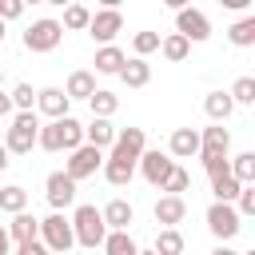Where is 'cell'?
I'll use <instances>...</instances> for the list:
<instances>
[{"label": "cell", "mask_w": 255, "mask_h": 255, "mask_svg": "<svg viewBox=\"0 0 255 255\" xmlns=\"http://www.w3.org/2000/svg\"><path fill=\"white\" fill-rule=\"evenodd\" d=\"M16 16H24V4L20 0H0V24L4 20H16Z\"/></svg>", "instance_id": "obj_39"}, {"label": "cell", "mask_w": 255, "mask_h": 255, "mask_svg": "<svg viewBox=\"0 0 255 255\" xmlns=\"http://www.w3.org/2000/svg\"><path fill=\"white\" fill-rule=\"evenodd\" d=\"M88 20H92V12H88L84 4H68V8H64V24H60V28H88Z\"/></svg>", "instance_id": "obj_37"}, {"label": "cell", "mask_w": 255, "mask_h": 255, "mask_svg": "<svg viewBox=\"0 0 255 255\" xmlns=\"http://www.w3.org/2000/svg\"><path fill=\"white\" fill-rule=\"evenodd\" d=\"M92 92H96V76H92V72L80 68V72L68 76V88H64L68 100H92Z\"/></svg>", "instance_id": "obj_21"}, {"label": "cell", "mask_w": 255, "mask_h": 255, "mask_svg": "<svg viewBox=\"0 0 255 255\" xmlns=\"http://www.w3.org/2000/svg\"><path fill=\"white\" fill-rule=\"evenodd\" d=\"M155 255H183V235L175 231V227H163L159 235H155V247H151Z\"/></svg>", "instance_id": "obj_29"}, {"label": "cell", "mask_w": 255, "mask_h": 255, "mask_svg": "<svg viewBox=\"0 0 255 255\" xmlns=\"http://www.w3.org/2000/svg\"><path fill=\"white\" fill-rule=\"evenodd\" d=\"M128 64V56L116 48V44H108V48H100L96 52V72H104V76H120V68Z\"/></svg>", "instance_id": "obj_22"}, {"label": "cell", "mask_w": 255, "mask_h": 255, "mask_svg": "<svg viewBox=\"0 0 255 255\" xmlns=\"http://www.w3.org/2000/svg\"><path fill=\"white\" fill-rule=\"evenodd\" d=\"M16 255H52V251H48V247H44V243L36 239V243H24V247H20Z\"/></svg>", "instance_id": "obj_41"}, {"label": "cell", "mask_w": 255, "mask_h": 255, "mask_svg": "<svg viewBox=\"0 0 255 255\" xmlns=\"http://www.w3.org/2000/svg\"><path fill=\"white\" fill-rule=\"evenodd\" d=\"M60 40H64L60 20H32L28 32H24V48L28 52H52V48H60Z\"/></svg>", "instance_id": "obj_5"}, {"label": "cell", "mask_w": 255, "mask_h": 255, "mask_svg": "<svg viewBox=\"0 0 255 255\" xmlns=\"http://www.w3.org/2000/svg\"><path fill=\"white\" fill-rule=\"evenodd\" d=\"M0 255H12V239H8V227L0 223Z\"/></svg>", "instance_id": "obj_42"}, {"label": "cell", "mask_w": 255, "mask_h": 255, "mask_svg": "<svg viewBox=\"0 0 255 255\" xmlns=\"http://www.w3.org/2000/svg\"><path fill=\"white\" fill-rule=\"evenodd\" d=\"M231 108H235V104H231L227 92H207V100H203V112H207L215 124H223V120L231 116Z\"/></svg>", "instance_id": "obj_24"}, {"label": "cell", "mask_w": 255, "mask_h": 255, "mask_svg": "<svg viewBox=\"0 0 255 255\" xmlns=\"http://www.w3.org/2000/svg\"><path fill=\"white\" fill-rule=\"evenodd\" d=\"M24 207H28V191H24V187H16V183L0 187V211H8V215H20Z\"/></svg>", "instance_id": "obj_26"}, {"label": "cell", "mask_w": 255, "mask_h": 255, "mask_svg": "<svg viewBox=\"0 0 255 255\" xmlns=\"http://www.w3.org/2000/svg\"><path fill=\"white\" fill-rule=\"evenodd\" d=\"M36 108H40L44 116H52V120H64L68 108H72V100L64 96V88H40V92H36Z\"/></svg>", "instance_id": "obj_14"}, {"label": "cell", "mask_w": 255, "mask_h": 255, "mask_svg": "<svg viewBox=\"0 0 255 255\" xmlns=\"http://www.w3.org/2000/svg\"><path fill=\"white\" fill-rule=\"evenodd\" d=\"M143 151H147V135H143V128H124V131H116V143H112V155H108V159L139 163Z\"/></svg>", "instance_id": "obj_8"}, {"label": "cell", "mask_w": 255, "mask_h": 255, "mask_svg": "<svg viewBox=\"0 0 255 255\" xmlns=\"http://www.w3.org/2000/svg\"><path fill=\"white\" fill-rule=\"evenodd\" d=\"M36 135H40L36 112H16L12 124H8V135H4V151L8 155H28L36 147Z\"/></svg>", "instance_id": "obj_2"}, {"label": "cell", "mask_w": 255, "mask_h": 255, "mask_svg": "<svg viewBox=\"0 0 255 255\" xmlns=\"http://www.w3.org/2000/svg\"><path fill=\"white\" fill-rule=\"evenodd\" d=\"M0 40H4V24H0Z\"/></svg>", "instance_id": "obj_47"}, {"label": "cell", "mask_w": 255, "mask_h": 255, "mask_svg": "<svg viewBox=\"0 0 255 255\" xmlns=\"http://www.w3.org/2000/svg\"><path fill=\"white\" fill-rule=\"evenodd\" d=\"M131 175H135V163H124V159H104V179H108L112 187L131 183Z\"/></svg>", "instance_id": "obj_25"}, {"label": "cell", "mask_w": 255, "mask_h": 255, "mask_svg": "<svg viewBox=\"0 0 255 255\" xmlns=\"http://www.w3.org/2000/svg\"><path fill=\"white\" fill-rule=\"evenodd\" d=\"M135 255H155V251H135Z\"/></svg>", "instance_id": "obj_46"}, {"label": "cell", "mask_w": 255, "mask_h": 255, "mask_svg": "<svg viewBox=\"0 0 255 255\" xmlns=\"http://www.w3.org/2000/svg\"><path fill=\"white\" fill-rule=\"evenodd\" d=\"M131 48H135V60L151 56V52L159 48V32H135V36H131Z\"/></svg>", "instance_id": "obj_36"}, {"label": "cell", "mask_w": 255, "mask_h": 255, "mask_svg": "<svg viewBox=\"0 0 255 255\" xmlns=\"http://www.w3.org/2000/svg\"><path fill=\"white\" fill-rule=\"evenodd\" d=\"M151 215H155V223H163V227H175V223H183V215H187V203H183L179 195H159V199H155V207H151Z\"/></svg>", "instance_id": "obj_15"}, {"label": "cell", "mask_w": 255, "mask_h": 255, "mask_svg": "<svg viewBox=\"0 0 255 255\" xmlns=\"http://www.w3.org/2000/svg\"><path fill=\"white\" fill-rule=\"evenodd\" d=\"M44 191H48V203H52L56 211H64V207L76 203V183H72L64 171H52V175L44 179Z\"/></svg>", "instance_id": "obj_12"}, {"label": "cell", "mask_w": 255, "mask_h": 255, "mask_svg": "<svg viewBox=\"0 0 255 255\" xmlns=\"http://www.w3.org/2000/svg\"><path fill=\"white\" fill-rule=\"evenodd\" d=\"M187 187H191V175L175 163V167H171V175L163 179V187H159V191H167V195H179V199H183V191H187Z\"/></svg>", "instance_id": "obj_33"}, {"label": "cell", "mask_w": 255, "mask_h": 255, "mask_svg": "<svg viewBox=\"0 0 255 255\" xmlns=\"http://www.w3.org/2000/svg\"><path fill=\"white\" fill-rule=\"evenodd\" d=\"M100 215H104V227H108V231H128V223H131V215H135V211H131V203H128V199H112Z\"/></svg>", "instance_id": "obj_19"}, {"label": "cell", "mask_w": 255, "mask_h": 255, "mask_svg": "<svg viewBox=\"0 0 255 255\" xmlns=\"http://www.w3.org/2000/svg\"><path fill=\"white\" fill-rule=\"evenodd\" d=\"M0 84H4V68H0Z\"/></svg>", "instance_id": "obj_48"}, {"label": "cell", "mask_w": 255, "mask_h": 255, "mask_svg": "<svg viewBox=\"0 0 255 255\" xmlns=\"http://www.w3.org/2000/svg\"><path fill=\"white\" fill-rule=\"evenodd\" d=\"M207 227H211V235L215 239H231V235H239V215H235V207L231 203H211L207 207Z\"/></svg>", "instance_id": "obj_10"}, {"label": "cell", "mask_w": 255, "mask_h": 255, "mask_svg": "<svg viewBox=\"0 0 255 255\" xmlns=\"http://www.w3.org/2000/svg\"><path fill=\"white\" fill-rule=\"evenodd\" d=\"M211 191H215V203H231V199L239 195V183H235L231 175H215V179H211Z\"/></svg>", "instance_id": "obj_35"}, {"label": "cell", "mask_w": 255, "mask_h": 255, "mask_svg": "<svg viewBox=\"0 0 255 255\" xmlns=\"http://www.w3.org/2000/svg\"><path fill=\"white\" fill-rule=\"evenodd\" d=\"M211 255H239V251H231V247H215Z\"/></svg>", "instance_id": "obj_45"}, {"label": "cell", "mask_w": 255, "mask_h": 255, "mask_svg": "<svg viewBox=\"0 0 255 255\" xmlns=\"http://www.w3.org/2000/svg\"><path fill=\"white\" fill-rule=\"evenodd\" d=\"M227 96H231V104H255V80L251 76H239Z\"/></svg>", "instance_id": "obj_34"}, {"label": "cell", "mask_w": 255, "mask_h": 255, "mask_svg": "<svg viewBox=\"0 0 255 255\" xmlns=\"http://www.w3.org/2000/svg\"><path fill=\"white\" fill-rule=\"evenodd\" d=\"M167 151H171L175 159H191V155H199V131H195V128H175L171 139H167Z\"/></svg>", "instance_id": "obj_16"}, {"label": "cell", "mask_w": 255, "mask_h": 255, "mask_svg": "<svg viewBox=\"0 0 255 255\" xmlns=\"http://www.w3.org/2000/svg\"><path fill=\"white\" fill-rule=\"evenodd\" d=\"M36 143H40L44 151H76V147L84 143V128H80L72 116H64V120L44 124L40 135H36Z\"/></svg>", "instance_id": "obj_1"}, {"label": "cell", "mask_w": 255, "mask_h": 255, "mask_svg": "<svg viewBox=\"0 0 255 255\" xmlns=\"http://www.w3.org/2000/svg\"><path fill=\"white\" fill-rule=\"evenodd\" d=\"M8 163H12V159H8V151H4V143H0V171H4Z\"/></svg>", "instance_id": "obj_44"}, {"label": "cell", "mask_w": 255, "mask_h": 255, "mask_svg": "<svg viewBox=\"0 0 255 255\" xmlns=\"http://www.w3.org/2000/svg\"><path fill=\"white\" fill-rule=\"evenodd\" d=\"M135 167L143 171V179H147L151 187H163V179L171 175V167H175V159H171L167 151H143Z\"/></svg>", "instance_id": "obj_11"}, {"label": "cell", "mask_w": 255, "mask_h": 255, "mask_svg": "<svg viewBox=\"0 0 255 255\" xmlns=\"http://www.w3.org/2000/svg\"><path fill=\"white\" fill-rule=\"evenodd\" d=\"M4 116H12V100H8V92H0V120Z\"/></svg>", "instance_id": "obj_43"}, {"label": "cell", "mask_w": 255, "mask_h": 255, "mask_svg": "<svg viewBox=\"0 0 255 255\" xmlns=\"http://www.w3.org/2000/svg\"><path fill=\"white\" fill-rule=\"evenodd\" d=\"M227 40H231L235 48H251V44H255V16L231 24V28H227Z\"/></svg>", "instance_id": "obj_31"}, {"label": "cell", "mask_w": 255, "mask_h": 255, "mask_svg": "<svg viewBox=\"0 0 255 255\" xmlns=\"http://www.w3.org/2000/svg\"><path fill=\"white\" fill-rule=\"evenodd\" d=\"M120 80H124L128 88H143V84L151 80V64H147V60H135V56H131V60H128V64L120 68Z\"/></svg>", "instance_id": "obj_23"}, {"label": "cell", "mask_w": 255, "mask_h": 255, "mask_svg": "<svg viewBox=\"0 0 255 255\" xmlns=\"http://www.w3.org/2000/svg\"><path fill=\"white\" fill-rule=\"evenodd\" d=\"M84 139H88L96 151L112 147V143H116V128H112V120H92V124L84 128Z\"/></svg>", "instance_id": "obj_20"}, {"label": "cell", "mask_w": 255, "mask_h": 255, "mask_svg": "<svg viewBox=\"0 0 255 255\" xmlns=\"http://www.w3.org/2000/svg\"><path fill=\"white\" fill-rule=\"evenodd\" d=\"M239 207H235V215H255V187L247 183V187H239Z\"/></svg>", "instance_id": "obj_38"}, {"label": "cell", "mask_w": 255, "mask_h": 255, "mask_svg": "<svg viewBox=\"0 0 255 255\" xmlns=\"http://www.w3.org/2000/svg\"><path fill=\"white\" fill-rule=\"evenodd\" d=\"M72 235L80 247H104L108 239V227H104V215L92 207V203H80L76 215H72Z\"/></svg>", "instance_id": "obj_3"}, {"label": "cell", "mask_w": 255, "mask_h": 255, "mask_svg": "<svg viewBox=\"0 0 255 255\" xmlns=\"http://www.w3.org/2000/svg\"><path fill=\"white\" fill-rule=\"evenodd\" d=\"M139 247H135V239L128 235V231H108V239H104V255H135Z\"/></svg>", "instance_id": "obj_30"}, {"label": "cell", "mask_w": 255, "mask_h": 255, "mask_svg": "<svg viewBox=\"0 0 255 255\" xmlns=\"http://www.w3.org/2000/svg\"><path fill=\"white\" fill-rule=\"evenodd\" d=\"M4 227H8V239H16L20 247H24V243H36V235H40V219L28 215V211L12 215V223H4Z\"/></svg>", "instance_id": "obj_17"}, {"label": "cell", "mask_w": 255, "mask_h": 255, "mask_svg": "<svg viewBox=\"0 0 255 255\" xmlns=\"http://www.w3.org/2000/svg\"><path fill=\"white\" fill-rule=\"evenodd\" d=\"M40 243H44L52 255H64V251L76 243V235H72V219H64L60 211H52L48 219H40Z\"/></svg>", "instance_id": "obj_4"}, {"label": "cell", "mask_w": 255, "mask_h": 255, "mask_svg": "<svg viewBox=\"0 0 255 255\" xmlns=\"http://www.w3.org/2000/svg\"><path fill=\"white\" fill-rule=\"evenodd\" d=\"M203 171L215 179V175H227V155H215V159H203Z\"/></svg>", "instance_id": "obj_40"}, {"label": "cell", "mask_w": 255, "mask_h": 255, "mask_svg": "<svg viewBox=\"0 0 255 255\" xmlns=\"http://www.w3.org/2000/svg\"><path fill=\"white\" fill-rule=\"evenodd\" d=\"M120 32H124V12H120L116 4L100 8V12H96V16L88 20V36H92V40H100L104 48H108V44H112V40H116Z\"/></svg>", "instance_id": "obj_7"}, {"label": "cell", "mask_w": 255, "mask_h": 255, "mask_svg": "<svg viewBox=\"0 0 255 255\" xmlns=\"http://www.w3.org/2000/svg\"><path fill=\"white\" fill-rule=\"evenodd\" d=\"M88 104H92V116H96V120H108V116L120 108V96H116V92H104V88H96Z\"/></svg>", "instance_id": "obj_28"}, {"label": "cell", "mask_w": 255, "mask_h": 255, "mask_svg": "<svg viewBox=\"0 0 255 255\" xmlns=\"http://www.w3.org/2000/svg\"><path fill=\"white\" fill-rule=\"evenodd\" d=\"M8 100H12V112H32V108H36V92H32V84H16V88L8 92Z\"/></svg>", "instance_id": "obj_32"}, {"label": "cell", "mask_w": 255, "mask_h": 255, "mask_svg": "<svg viewBox=\"0 0 255 255\" xmlns=\"http://www.w3.org/2000/svg\"><path fill=\"white\" fill-rule=\"evenodd\" d=\"M175 32H179L187 44H203V40L211 36V24H207V16H203L199 8H179V12H175Z\"/></svg>", "instance_id": "obj_9"}, {"label": "cell", "mask_w": 255, "mask_h": 255, "mask_svg": "<svg viewBox=\"0 0 255 255\" xmlns=\"http://www.w3.org/2000/svg\"><path fill=\"white\" fill-rule=\"evenodd\" d=\"M227 147H231V131H227L223 124H211V128H203V135H199V159L227 155Z\"/></svg>", "instance_id": "obj_13"}, {"label": "cell", "mask_w": 255, "mask_h": 255, "mask_svg": "<svg viewBox=\"0 0 255 255\" xmlns=\"http://www.w3.org/2000/svg\"><path fill=\"white\" fill-rule=\"evenodd\" d=\"M227 175H231L239 187L255 183V151H239V155H231V159H227Z\"/></svg>", "instance_id": "obj_18"}, {"label": "cell", "mask_w": 255, "mask_h": 255, "mask_svg": "<svg viewBox=\"0 0 255 255\" xmlns=\"http://www.w3.org/2000/svg\"><path fill=\"white\" fill-rule=\"evenodd\" d=\"M159 52H163V60H171V64H179V60H187V52H191V44L179 36V32H171V36H163L159 40Z\"/></svg>", "instance_id": "obj_27"}, {"label": "cell", "mask_w": 255, "mask_h": 255, "mask_svg": "<svg viewBox=\"0 0 255 255\" xmlns=\"http://www.w3.org/2000/svg\"><path fill=\"white\" fill-rule=\"evenodd\" d=\"M100 167H104V151H96L92 143H80L76 151H68V167H64V175H68L72 183H80V179L96 175Z\"/></svg>", "instance_id": "obj_6"}]
</instances>
